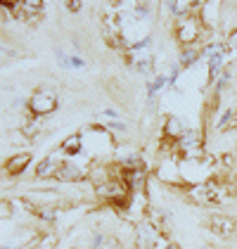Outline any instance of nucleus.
I'll use <instances>...</instances> for the list:
<instances>
[{
  "instance_id": "1",
  "label": "nucleus",
  "mask_w": 237,
  "mask_h": 249,
  "mask_svg": "<svg viewBox=\"0 0 237 249\" xmlns=\"http://www.w3.org/2000/svg\"><path fill=\"white\" fill-rule=\"evenodd\" d=\"M173 31H176V40L183 48H197V43L204 36V24L199 19V15H190L185 19L173 21Z\"/></svg>"
},
{
  "instance_id": "2",
  "label": "nucleus",
  "mask_w": 237,
  "mask_h": 249,
  "mask_svg": "<svg viewBox=\"0 0 237 249\" xmlns=\"http://www.w3.org/2000/svg\"><path fill=\"white\" fill-rule=\"evenodd\" d=\"M57 93L55 90H48V88H38L34 90V95L29 97L26 107H29V114L36 116V119H45L57 109Z\"/></svg>"
},
{
  "instance_id": "3",
  "label": "nucleus",
  "mask_w": 237,
  "mask_h": 249,
  "mask_svg": "<svg viewBox=\"0 0 237 249\" xmlns=\"http://www.w3.org/2000/svg\"><path fill=\"white\" fill-rule=\"evenodd\" d=\"M164 232L150 221V218H145V221H140L133 226V240H135V249H152L154 245L159 242V237H161Z\"/></svg>"
},
{
  "instance_id": "4",
  "label": "nucleus",
  "mask_w": 237,
  "mask_h": 249,
  "mask_svg": "<svg viewBox=\"0 0 237 249\" xmlns=\"http://www.w3.org/2000/svg\"><path fill=\"white\" fill-rule=\"evenodd\" d=\"M62 164H64V154L59 150V152H52V154H48V157H43L38 164H36L34 173H36V178H55L57 171L62 169Z\"/></svg>"
},
{
  "instance_id": "5",
  "label": "nucleus",
  "mask_w": 237,
  "mask_h": 249,
  "mask_svg": "<svg viewBox=\"0 0 237 249\" xmlns=\"http://www.w3.org/2000/svg\"><path fill=\"white\" fill-rule=\"evenodd\" d=\"M88 173H90V166L64 161L62 169L57 171V176H55V180H59V183H79V180H88Z\"/></svg>"
},
{
  "instance_id": "6",
  "label": "nucleus",
  "mask_w": 237,
  "mask_h": 249,
  "mask_svg": "<svg viewBox=\"0 0 237 249\" xmlns=\"http://www.w3.org/2000/svg\"><path fill=\"white\" fill-rule=\"evenodd\" d=\"M59 150L64 157H79V154L85 152V135L83 133H71L67 135L59 145Z\"/></svg>"
},
{
  "instance_id": "7",
  "label": "nucleus",
  "mask_w": 237,
  "mask_h": 249,
  "mask_svg": "<svg viewBox=\"0 0 237 249\" xmlns=\"http://www.w3.org/2000/svg\"><path fill=\"white\" fill-rule=\"evenodd\" d=\"M209 226H211V230H214L216 235H220V237H230L237 230L235 218H230V216H225V213H214V216L209 218Z\"/></svg>"
},
{
  "instance_id": "8",
  "label": "nucleus",
  "mask_w": 237,
  "mask_h": 249,
  "mask_svg": "<svg viewBox=\"0 0 237 249\" xmlns=\"http://www.w3.org/2000/svg\"><path fill=\"white\" fill-rule=\"evenodd\" d=\"M29 164H31V152H17L5 161V173L7 176H21L29 169Z\"/></svg>"
},
{
  "instance_id": "9",
  "label": "nucleus",
  "mask_w": 237,
  "mask_h": 249,
  "mask_svg": "<svg viewBox=\"0 0 237 249\" xmlns=\"http://www.w3.org/2000/svg\"><path fill=\"white\" fill-rule=\"evenodd\" d=\"M185 131H187V126H185V121H183L178 114L166 116V121H164V135H166V138L180 140V138L185 135Z\"/></svg>"
},
{
  "instance_id": "10",
  "label": "nucleus",
  "mask_w": 237,
  "mask_h": 249,
  "mask_svg": "<svg viewBox=\"0 0 237 249\" xmlns=\"http://www.w3.org/2000/svg\"><path fill=\"white\" fill-rule=\"evenodd\" d=\"M43 2L40 0H21V19L24 21H36L43 12Z\"/></svg>"
},
{
  "instance_id": "11",
  "label": "nucleus",
  "mask_w": 237,
  "mask_h": 249,
  "mask_svg": "<svg viewBox=\"0 0 237 249\" xmlns=\"http://www.w3.org/2000/svg\"><path fill=\"white\" fill-rule=\"evenodd\" d=\"M199 59H202V50H199V48H183L178 64H180L183 69H190V67H195V64H197Z\"/></svg>"
},
{
  "instance_id": "12",
  "label": "nucleus",
  "mask_w": 237,
  "mask_h": 249,
  "mask_svg": "<svg viewBox=\"0 0 237 249\" xmlns=\"http://www.w3.org/2000/svg\"><path fill=\"white\" fill-rule=\"evenodd\" d=\"M38 221L43 223H55L59 218V209L57 207H36V213H34Z\"/></svg>"
},
{
  "instance_id": "13",
  "label": "nucleus",
  "mask_w": 237,
  "mask_h": 249,
  "mask_svg": "<svg viewBox=\"0 0 237 249\" xmlns=\"http://www.w3.org/2000/svg\"><path fill=\"white\" fill-rule=\"evenodd\" d=\"M55 242H57V235L55 232H45V235L38 237V249H52Z\"/></svg>"
},
{
  "instance_id": "14",
  "label": "nucleus",
  "mask_w": 237,
  "mask_h": 249,
  "mask_svg": "<svg viewBox=\"0 0 237 249\" xmlns=\"http://www.w3.org/2000/svg\"><path fill=\"white\" fill-rule=\"evenodd\" d=\"M55 57H57V62H59V67H62V69H67V71L71 69V55H67L64 50H57V53H55Z\"/></svg>"
},
{
  "instance_id": "15",
  "label": "nucleus",
  "mask_w": 237,
  "mask_h": 249,
  "mask_svg": "<svg viewBox=\"0 0 237 249\" xmlns=\"http://www.w3.org/2000/svg\"><path fill=\"white\" fill-rule=\"evenodd\" d=\"M152 249H180V245H178V242H171L166 235H161V237H159V242Z\"/></svg>"
},
{
  "instance_id": "16",
  "label": "nucleus",
  "mask_w": 237,
  "mask_h": 249,
  "mask_svg": "<svg viewBox=\"0 0 237 249\" xmlns=\"http://www.w3.org/2000/svg\"><path fill=\"white\" fill-rule=\"evenodd\" d=\"M128 126L123 124V121H112V124H107V131H114V133H123Z\"/></svg>"
},
{
  "instance_id": "17",
  "label": "nucleus",
  "mask_w": 237,
  "mask_h": 249,
  "mask_svg": "<svg viewBox=\"0 0 237 249\" xmlns=\"http://www.w3.org/2000/svg\"><path fill=\"white\" fill-rule=\"evenodd\" d=\"M71 69H85V59L81 55H71Z\"/></svg>"
},
{
  "instance_id": "18",
  "label": "nucleus",
  "mask_w": 237,
  "mask_h": 249,
  "mask_svg": "<svg viewBox=\"0 0 237 249\" xmlns=\"http://www.w3.org/2000/svg\"><path fill=\"white\" fill-rule=\"evenodd\" d=\"M180 69H183L180 64H176V67L171 69V74H169V86H173V83L178 81V76H180Z\"/></svg>"
},
{
  "instance_id": "19",
  "label": "nucleus",
  "mask_w": 237,
  "mask_h": 249,
  "mask_svg": "<svg viewBox=\"0 0 237 249\" xmlns=\"http://www.w3.org/2000/svg\"><path fill=\"white\" fill-rule=\"evenodd\" d=\"M2 218H5V221L12 218V202H7V199L2 202Z\"/></svg>"
},
{
  "instance_id": "20",
  "label": "nucleus",
  "mask_w": 237,
  "mask_h": 249,
  "mask_svg": "<svg viewBox=\"0 0 237 249\" xmlns=\"http://www.w3.org/2000/svg\"><path fill=\"white\" fill-rule=\"evenodd\" d=\"M67 7H69L71 12H79L81 7H83V2H76V0H71V2H67Z\"/></svg>"
},
{
  "instance_id": "21",
  "label": "nucleus",
  "mask_w": 237,
  "mask_h": 249,
  "mask_svg": "<svg viewBox=\"0 0 237 249\" xmlns=\"http://www.w3.org/2000/svg\"><path fill=\"white\" fill-rule=\"evenodd\" d=\"M202 249H206V247H202Z\"/></svg>"
}]
</instances>
